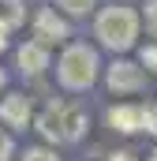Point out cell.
<instances>
[{
	"label": "cell",
	"instance_id": "cell-1",
	"mask_svg": "<svg viewBox=\"0 0 157 161\" xmlns=\"http://www.w3.org/2000/svg\"><path fill=\"white\" fill-rule=\"evenodd\" d=\"M52 71H56V82H60L68 94H86V90L97 86L105 64H101L97 45H90V41H64Z\"/></svg>",
	"mask_w": 157,
	"mask_h": 161
},
{
	"label": "cell",
	"instance_id": "cell-2",
	"mask_svg": "<svg viewBox=\"0 0 157 161\" xmlns=\"http://www.w3.org/2000/svg\"><path fill=\"white\" fill-rule=\"evenodd\" d=\"M138 34H142V15L127 4H109L94 11V38L101 49H109L112 56L138 49Z\"/></svg>",
	"mask_w": 157,
	"mask_h": 161
},
{
	"label": "cell",
	"instance_id": "cell-3",
	"mask_svg": "<svg viewBox=\"0 0 157 161\" xmlns=\"http://www.w3.org/2000/svg\"><path fill=\"white\" fill-rule=\"evenodd\" d=\"M34 131L45 142H82L90 131V116L75 101H49L34 116Z\"/></svg>",
	"mask_w": 157,
	"mask_h": 161
},
{
	"label": "cell",
	"instance_id": "cell-4",
	"mask_svg": "<svg viewBox=\"0 0 157 161\" xmlns=\"http://www.w3.org/2000/svg\"><path fill=\"white\" fill-rule=\"evenodd\" d=\"M101 79H105V90L112 97H131V94L146 90V68L127 60V53H120V56H112V64H105Z\"/></svg>",
	"mask_w": 157,
	"mask_h": 161
},
{
	"label": "cell",
	"instance_id": "cell-5",
	"mask_svg": "<svg viewBox=\"0 0 157 161\" xmlns=\"http://www.w3.org/2000/svg\"><path fill=\"white\" fill-rule=\"evenodd\" d=\"M30 38L41 41V45H49V49H56V45L71 41V19H68L56 4L38 8V11L30 15Z\"/></svg>",
	"mask_w": 157,
	"mask_h": 161
},
{
	"label": "cell",
	"instance_id": "cell-6",
	"mask_svg": "<svg viewBox=\"0 0 157 161\" xmlns=\"http://www.w3.org/2000/svg\"><path fill=\"white\" fill-rule=\"evenodd\" d=\"M15 68H19L23 79H41V75L52 68V49L41 45V41H34V38H26L15 49Z\"/></svg>",
	"mask_w": 157,
	"mask_h": 161
},
{
	"label": "cell",
	"instance_id": "cell-7",
	"mask_svg": "<svg viewBox=\"0 0 157 161\" xmlns=\"http://www.w3.org/2000/svg\"><path fill=\"white\" fill-rule=\"evenodd\" d=\"M0 124L11 127V131H26V127L34 124V101H30L23 90L0 94Z\"/></svg>",
	"mask_w": 157,
	"mask_h": 161
},
{
	"label": "cell",
	"instance_id": "cell-8",
	"mask_svg": "<svg viewBox=\"0 0 157 161\" xmlns=\"http://www.w3.org/2000/svg\"><path fill=\"white\" fill-rule=\"evenodd\" d=\"M105 124L116 135H142V101H116L105 109Z\"/></svg>",
	"mask_w": 157,
	"mask_h": 161
},
{
	"label": "cell",
	"instance_id": "cell-9",
	"mask_svg": "<svg viewBox=\"0 0 157 161\" xmlns=\"http://www.w3.org/2000/svg\"><path fill=\"white\" fill-rule=\"evenodd\" d=\"M0 23L15 34L19 26H26V4L23 0H0Z\"/></svg>",
	"mask_w": 157,
	"mask_h": 161
},
{
	"label": "cell",
	"instance_id": "cell-10",
	"mask_svg": "<svg viewBox=\"0 0 157 161\" xmlns=\"http://www.w3.org/2000/svg\"><path fill=\"white\" fill-rule=\"evenodd\" d=\"M56 8H60L68 19H90L101 4H97V0H56Z\"/></svg>",
	"mask_w": 157,
	"mask_h": 161
},
{
	"label": "cell",
	"instance_id": "cell-11",
	"mask_svg": "<svg viewBox=\"0 0 157 161\" xmlns=\"http://www.w3.org/2000/svg\"><path fill=\"white\" fill-rule=\"evenodd\" d=\"M19 161H64L52 146H26L23 154H19Z\"/></svg>",
	"mask_w": 157,
	"mask_h": 161
},
{
	"label": "cell",
	"instance_id": "cell-12",
	"mask_svg": "<svg viewBox=\"0 0 157 161\" xmlns=\"http://www.w3.org/2000/svg\"><path fill=\"white\" fill-rule=\"evenodd\" d=\"M138 64L146 68V75H157V41H146L138 49Z\"/></svg>",
	"mask_w": 157,
	"mask_h": 161
},
{
	"label": "cell",
	"instance_id": "cell-13",
	"mask_svg": "<svg viewBox=\"0 0 157 161\" xmlns=\"http://www.w3.org/2000/svg\"><path fill=\"white\" fill-rule=\"evenodd\" d=\"M142 131L157 135V101H142Z\"/></svg>",
	"mask_w": 157,
	"mask_h": 161
},
{
	"label": "cell",
	"instance_id": "cell-14",
	"mask_svg": "<svg viewBox=\"0 0 157 161\" xmlns=\"http://www.w3.org/2000/svg\"><path fill=\"white\" fill-rule=\"evenodd\" d=\"M11 158H15V135H11V127L0 124V161H11Z\"/></svg>",
	"mask_w": 157,
	"mask_h": 161
},
{
	"label": "cell",
	"instance_id": "cell-15",
	"mask_svg": "<svg viewBox=\"0 0 157 161\" xmlns=\"http://www.w3.org/2000/svg\"><path fill=\"white\" fill-rule=\"evenodd\" d=\"M142 23H146V34L157 41V0H146V8H142Z\"/></svg>",
	"mask_w": 157,
	"mask_h": 161
},
{
	"label": "cell",
	"instance_id": "cell-16",
	"mask_svg": "<svg viewBox=\"0 0 157 161\" xmlns=\"http://www.w3.org/2000/svg\"><path fill=\"white\" fill-rule=\"evenodd\" d=\"M8 49H11V30L0 23V53H8Z\"/></svg>",
	"mask_w": 157,
	"mask_h": 161
},
{
	"label": "cell",
	"instance_id": "cell-17",
	"mask_svg": "<svg viewBox=\"0 0 157 161\" xmlns=\"http://www.w3.org/2000/svg\"><path fill=\"white\" fill-rule=\"evenodd\" d=\"M109 161H138V158H135L131 150H112V154H109Z\"/></svg>",
	"mask_w": 157,
	"mask_h": 161
},
{
	"label": "cell",
	"instance_id": "cell-18",
	"mask_svg": "<svg viewBox=\"0 0 157 161\" xmlns=\"http://www.w3.org/2000/svg\"><path fill=\"white\" fill-rule=\"evenodd\" d=\"M4 90H8V71L0 68V94H4Z\"/></svg>",
	"mask_w": 157,
	"mask_h": 161
},
{
	"label": "cell",
	"instance_id": "cell-19",
	"mask_svg": "<svg viewBox=\"0 0 157 161\" xmlns=\"http://www.w3.org/2000/svg\"><path fill=\"white\" fill-rule=\"evenodd\" d=\"M150 161H157V146H154V154H150Z\"/></svg>",
	"mask_w": 157,
	"mask_h": 161
}]
</instances>
